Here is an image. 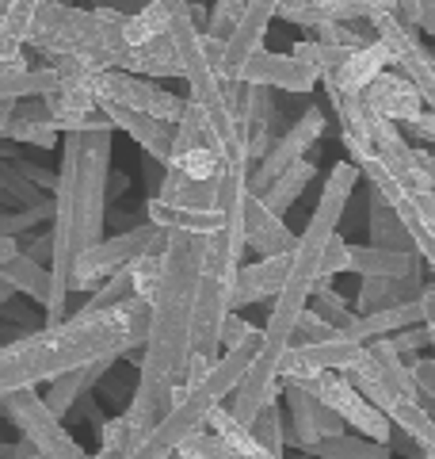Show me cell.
I'll list each match as a JSON object with an SVG mask.
<instances>
[{"instance_id":"cell-1","label":"cell","mask_w":435,"mask_h":459,"mask_svg":"<svg viewBox=\"0 0 435 459\" xmlns=\"http://www.w3.org/2000/svg\"><path fill=\"white\" fill-rule=\"evenodd\" d=\"M202 241L199 234L168 230L165 246V276L149 303V333L141 344V371L138 391L126 406L130 440L141 444L145 433L172 410L168 394L183 383L187 360H192V325H195V295H199V272H202Z\"/></svg>"},{"instance_id":"cell-2","label":"cell","mask_w":435,"mask_h":459,"mask_svg":"<svg viewBox=\"0 0 435 459\" xmlns=\"http://www.w3.org/2000/svg\"><path fill=\"white\" fill-rule=\"evenodd\" d=\"M149 303L123 299L107 310H77L38 333L0 344V398L23 386L50 383L96 360H134L149 333Z\"/></svg>"},{"instance_id":"cell-3","label":"cell","mask_w":435,"mask_h":459,"mask_svg":"<svg viewBox=\"0 0 435 459\" xmlns=\"http://www.w3.org/2000/svg\"><path fill=\"white\" fill-rule=\"evenodd\" d=\"M111 131L62 134V169L54 184V256H50V303L47 322L69 318V268L104 238L107 177H111Z\"/></svg>"},{"instance_id":"cell-4","label":"cell","mask_w":435,"mask_h":459,"mask_svg":"<svg viewBox=\"0 0 435 459\" xmlns=\"http://www.w3.org/2000/svg\"><path fill=\"white\" fill-rule=\"evenodd\" d=\"M347 211V199L344 195H332L321 192V204L313 207L306 230H302L298 246H294V264H290V276L283 283V291L275 295L271 314H268V325L260 329V352L249 368V376L241 379V386L234 391V406L229 413L241 421V425H252L256 413L279 402L283 394V360L290 352V337H294V325L302 318V310L310 307V295H313V283H317V268H321V253L328 246V238L337 234V226Z\"/></svg>"},{"instance_id":"cell-5","label":"cell","mask_w":435,"mask_h":459,"mask_svg":"<svg viewBox=\"0 0 435 459\" xmlns=\"http://www.w3.org/2000/svg\"><path fill=\"white\" fill-rule=\"evenodd\" d=\"M123 12L115 8H77L65 0H47L35 12L27 42L42 57H81L96 69H119L126 42H123Z\"/></svg>"},{"instance_id":"cell-6","label":"cell","mask_w":435,"mask_h":459,"mask_svg":"<svg viewBox=\"0 0 435 459\" xmlns=\"http://www.w3.org/2000/svg\"><path fill=\"white\" fill-rule=\"evenodd\" d=\"M260 341H264V337H260V329H252V333L244 337L241 344L218 352L210 376L202 379L195 391L180 402V406H172L165 418L157 421L149 433H145V440L130 448L126 459H172V455H176L180 440H183L187 433H195V429L207 425L210 410L222 406V398L234 394L237 386H241V379L249 376V368H252L256 352H260Z\"/></svg>"},{"instance_id":"cell-7","label":"cell","mask_w":435,"mask_h":459,"mask_svg":"<svg viewBox=\"0 0 435 459\" xmlns=\"http://www.w3.org/2000/svg\"><path fill=\"white\" fill-rule=\"evenodd\" d=\"M0 413L4 421H12L23 433V440L35 444V452L42 459H92L89 452L77 444V437L62 425V418L42 402V394L35 386H23V391H12L0 398Z\"/></svg>"},{"instance_id":"cell-8","label":"cell","mask_w":435,"mask_h":459,"mask_svg":"<svg viewBox=\"0 0 435 459\" xmlns=\"http://www.w3.org/2000/svg\"><path fill=\"white\" fill-rule=\"evenodd\" d=\"M165 238L168 234L161 226H153V222L134 226V230H126V234H115V238H99L96 246H89L77 261H72V268H69V295L72 291H96L111 272H119L130 261H138L141 253L165 246Z\"/></svg>"},{"instance_id":"cell-9","label":"cell","mask_w":435,"mask_h":459,"mask_svg":"<svg viewBox=\"0 0 435 459\" xmlns=\"http://www.w3.org/2000/svg\"><path fill=\"white\" fill-rule=\"evenodd\" d=\"M92 96H96V108H130V111L153 115V119H161L168 126H176L187 108V96L168 92L161 81L123 74V69H99L92 77Z\"/></svg>"},{"instance_id":"cell-10","label":"cell","mask_w":435,"mask_h":459,"mask_svg":"<svg viewBox=\"0 0 435 459\" xmlns=\"http://www.w3.org/2000/svg\"><path fill=\"white\" fill-rule=\"evenodd\" d=\"M290 383L302 386V391H310L317 402H325L352 433L379 440V444H389V437H394V421H389L382 410H374L352 383L344 376H337V371H321V376H313V379H290Z\"/></svg>"},{"instance_id":"cell-11","label":"cell","mask_w":435,"mask_h":459,"mask_svg":"<svg viewBox=\"0 0 435 459\" xmlns=\"http://www.w3.org/2000/svg\"><path fill=\"white\" fill-rule=\"evenodd\" d=\"M321 134H325V108L321 104H310L306 111L298 115V123L290 126L286 134L275 138L271 146H268V153L249 169V192L252 195H264L268 184L279 177V172H286L290 165H298L302 157H306L317 146V138H321Z\"/></svg>"},{"instance_id":"cell-12","label":"cell","mask_w":435,"mask_h":459,"mask_svg":"<svg viewBox=\"0 0 435 459\" xmlns=\"http://www.w3.org/2000/svg\"><path fill=\"white\" fill-rule=\"evenodd\" d=\"M165 169H180L183 177L192 180H218V169H222V146H218L214 126L207 123L192 100L183 108V119L176 123V138H172V157Z\"/></svg>"},{"instance_id":"cell-13","label":"cell","mask_w":435,"mask_h":459,"mask_svg":"<svg viewBox=\"0 0 435 459\" xmlns=\"http://www.w3.org/2000/svg\"><path fill=\"white\" fill-rule=\"evenodd\" d=\"M237 81H241V84H260V89H279V92H298V96H306V92L317 89L321 74H317L313 65L298 62V57H290V54L256 50L249 62L237 69Z\"/></svg>"},{"instance_id":"cell-14","label":"cell","mask_w":435,"mask_h":459,"mask_svg":"<svg viewBox=\"0 0 435 459\" xmlns=\"http://www.w3.org/2000/svg\"><path fill=\"white\" fill-rule=\"evenodd\" d=\"M275 12H279V0H244V16L222 47V74L218 77L237 81V69L249 62L256 50H264V39H268Z\"/></svg>"},{"instance_id":"cell-15","label":"cell","mask_w":435,"mask_h":459,"mask_svg":"<svg viewBox=\"0 0 435 459\" xmlns=\"http://www.w3.org/2000/svg\"><path fill=\"white\" fill-rule=\"evenodd\" d=\"M283 394H286V413H290V425L283 440L290 444V448H302V444H310L317 437H332V433H344V421L332 413L325 402H317L310 391H302V386L294 383H283Z\"/></svg>"},{"instance_id":"cell-16","label":"cell","mask_w":435,"mask_h":459,"mask_svg":"<svg viewBox=\"0 0 435 459\" xmlns=\"http://www.w3.org/2000/svg\"><path fill=\"white\" fill-rule=\"evenodd\" d=\"M362 356V344L359 341H347V337H332L321 344H306V349H290L279 379H313L321 371H347Z\"/></svg>"},{"instance_id":"cell-17","label":"cell","mask_w":435,"mask_h":459,"mask_svg":"<svg viewBox=\"0 0 435 459\" xmlns=\"http://www.w3.org/2000/svg\"><path fill=\"white\" fill-rule=\"evenodd\" d=\"M290 264H294V253H279V256H260L237 268V283H234V299H229V310H244L252 303H264L283 291V283L290 276Z\"/></svg>"},{"instance_id":"cell-18","label":"cell","mask_w":435,"mask_h":459,"mask_svg":"<svg viewBox=\"0 0 435 459\" xmlns=\"http://www.w3.org/2000/svg\"><path fill=\"white\" fill-rule=\"evenodd\" d=\"M362 104L397 126H409L416 115L424 111V100H420V92L413 89V81L401 77L397 69H386V74L374 77L367 89H362Z\"/></svg>"},{"instance_id":"cell-19","label":"cell","mask_w":435,"mask_h":459,"mask_svg":"<svg viewBox=\"0 0 435 459\" xmlns=\"http://www.w3.org/2000/svg\"><path fill=\"white\" fill-rule=\"evenodd\" d=\"M244 246L260 256H279V253H294L298 238L290 234L283 214L268 211L264 199L249 192V199H244Z\"/></svg>"},{"instance_id":"cell-20","label":"cell","mask_w":435,"mask_h":459,"mask_svg":"<svg viewBox=\"0 0 435 459\" xmlns=\"http://www.w3.org/2000/svg\"><path fill=\"white\" fill-rule=\"evenodd\" d=\"M107 115V123L115 131H123L126 138H134L138 146L145 150V157H153L157 165H168L172 157V138H176V126H168L153 115H141V111H130V108H99Z\"/></svg>"},{"instance_id":"cell-21","label":"cell","mask_w":435,"mask_h":459,"mask_svg":"<svg viewBox=\"0 0 435 459\" xmlns=\"http://www.w3.org/2000/svg\"><path fill=\"white\" fill-rule=\"evenodd\" d=\"M424 261H420L409 276H371L359 283L355 295V314H374L386 307H401V303H416L424 291Z\"/></svg>"},{"instance_id":"cell-22","label":"cell","mask_w":435,"mask_h":459,"mask_svg":"<svg viewBox=\"0 0 435 459\" xmlns=\"http://www.w3.org/2000/svg\"><path fill=\"white\" fill-rule=\"evenodd\" d=\"M389 69V54H386V47L379 39L371 42V47H362V50H355L347 62L337 69V74H321V81L325 84H332L337 92H347V96H362V89L379 77V74H386ZM317 81V84H321Z\"/></svg>"},{"instance_id":"cell-23","label":"cell","mask_w":435,"mask_h":459,"mask_svg":"<svg viewBox=\"0 0 435 459\" xmlns=\"http://www.w3.org/2000/svg\"><path fill=\"white\" fill-rule=\"evenodd\" d=\"M123 74H134V77H145V81H165V77H183L180 69V57H176V47L172 39L161 35V39H149L145 47H130L119 62Z\"/></svg>"},{"instance_id":"cell-24","label":"cell","mask_w":435,"mask_h":459,"mask_svg":"<svg viewBox=\"0 0 435 459\" xmlns=\"http://www.w3.org/2000/svg\"><path fill=\"white\" fill-rule=\"evenodd\" d=\"M111 364H119V360H96V364H81V368H72V371H65V376H57V379H50V386H47V394H42V402L57 413V418H65V413L77 406V402L92 391V386L99 383L111 371Z\"/></svg>"},{"instance_id":"cell-25","label":"cell","mask_w":435,"mask_h":459,"mask_svg":"<svg viewBox=\"0 0 435 459\" xmlns=\"http://www.w3.org/2000/svg\"><path fill=\"white\" fill-rule=\"evenodd\" d=\"M145 214L161 230H183V234H199V238H210L222 226V211L218 207H172V204H161L157 195H149Z\"/></svg>"},{"instance_id":"cell-26","label":"cell","mask_w":435,"mask_h":459,"mask_svg":"<svg viewBox=\"0 0 435 459\" xmlns=\"http://www.w3.org/2000/svg\"><path fill=\"white\" fill-rule=\"evenodd\" d=\"M294 452H306L313 459H394V448L389 444H379V440H367L344 429V433H332V437H317L310 444H302Z\"/></svg>"},{"instance_id":"cell-27","label":"cell","mask_w":435,"mask_h":459,"mask_svg":"<svg viewBox=\"0 0 435 459\" xmlns=\"http://www.w3.org/2000/svg\"><path fill=\"white\" fill-rule=\"evenodd\" d=\"M420 264L416 253H394V249H374V246H347V272L359 280L371 276H409Z\"/></svg>"},{"instance_id":"cell-28","label":"cell","mask_w":435,"mask_h":459,"mask_svg":"<svg viewBox=\"0 0 435 459\" xmlns=\"http://www.w3.org/2000/svg\"><path fill=\"white\" fill-rule=\"evenodd\" d=\"M367 234L371 241L367 246L374 249H394V253H416L413 249V238H409V230H405L401 222V214L386 204V199L371 188V211H367Z\"/></svg>"},{"instance_id":"cell-29","label":"cell","mask_w":435,"mask_h":459,"mask_svg":"<svg viewBox=\"0 0 435 459\" xmlns=\"http://www.w3.org/2000/svg\"><path fill=\"white\" fill-rule=\"evenodd\" d=\"M47 4V0H8V12L0 16V62L16 65L23 62L20 47H27V35H31L35 12Z\"/></svg>"},{"instance_id":"cell-30","label":"cell","mask_w":435,"mask_h":459,"mask_svg":"<svg viewBox=\"0 0 435 459\" xmlns=\"http://www.w3.org/2000/svg\"><path fill=\"white\" fill-rule=\"evenodd\" d=\"M161 204L172 207H214L218 204V180H192L180 169H165L161 188L153 192Z\"/></svg>"},{"instance_id":"cell-31","label":"cell","mask_w":435,"mask_h":459,"mask_svg":"<svg viewBox=\"0 0 435 459\" xmlns=\"http://www.w3.org/2000/svg\"><path fill=\"white\" fill-rule=\"evenodd\" d=\"M313 177H317V165L310 161V157H302L298 165H290L286 172H279V177L268 184V192L260 195V199H264V207H268V211L286 214V211L302 199V192H306L310 184H313Z\"/></svg>"},{"instance_id":"cell-32","label":"cell","mask_w":435,"mask_h":459,"mask_svg":"<svg viewBox=\"0 0 435 459\" xmlns=\"http://www.w3.org/2000/svg\"><path fill=\"white\" fill-rule=\"evenodd\" d=\"M0 280L23 291L27 299H35L38 307L50 303V264H38L27 253H16L12 261L0 264Z\"/></svg>"},{"instance_id":"cell-33","label":"cell","mask_w":435,"mask_h":459,"mask_svg":"<svg viewBox=\"0 0 435 459\" xmlns=\"http://www.w3.org/2000/svg\"><path fill=\"white\" fill-rule=\"evenodd\" d=\"M389 69H397L401 77H409L413 89L420 92V100H424V108L435 111V54L424 47V42H416V47L405 57H397Z\"/></svg>"},{"instance_id":"cell-34","label":"cell","mask_w":435,"mask_h":459,"mask_svg":"<svg viewBox=\"0 0 435 459\" xmlns=\"http://www.w3.org/2000/svg\"><path fill=\"white\" fill-rule=\"evenodd\" d=\"M168 35V12L161 8V0H145L138 12H130L123 20V42L130 47H145L149 39Z\"/></svg>"},{"instance_id":"cell-35","label":"cell","mask_w":435,"mask_h":459,"mask_svg":"<svg viewBox=\"0 0 435 459\" xmlns=\"http://www.w3.org/2000/svg\"><path fill=\"white\" fill-rule=\"evenodd\" d=\"M168 234V230H165ZM168 246V238H165ZM165 246H157L149 253H141L138 261H130V295L141 299V303H153L157 287H161V276H165Z\"/></svg>"},{"instance_id":"cell-36","label":"cell","mask_w":435,"mask_h":459,"mask_svg":"<svg viewBox=\"0 0 435 459\" xmlns=\"http://www.w3.org/2000/svg\"><path fill=\"white\" fill-rule=\"evenodd\" d=\"M352 54H355L352 47H332V42H321V39H298V42H290V57H298V62L313 65L317 74H337V69Z\"/></svg>"},{"instance_id":"cell-37","label":"cell","mask_w":435,"mask_h":459,"mask_svg":"<svg viewBox=\"0 0 435 459\" xmlns=\"http://www.w3.org/2000/svg\"><path fill=\"white\" fill-rule=\"evenodd\" d=\"M371 27H374V39H379L382 47H386V54H389V65H394L397 57H405V54H409L416 42H420L416 27H405V23L394 16V12H382V16H374Z\"/></svg>"},{"instance_id":"cell-38","label":"cell","mask_w":435,"mask_h":459,"mask_svg":"<svg viewBox=\"0 0 435 459\" xmlns=\"http://www.w3.org/2000/svg\"><path fill=\"white\" fill-rule=\"evenodd\" d=\"M249 429H252L256 444H260V448H264L271 459H286V440H283V433H286V413L279 410V402H271V406L260 410L256 421H252Z\"/></svg>"},{"instance_id":"cell-39","label":"cell","mask_w":435,"mask_h":459,"mask_svg":"<svg viewBox=\"0 0 435 459\" xmlns=\"http://www.w3.org/2000/svg\"><path fill=\"white\" fill-rule=\"evenodd\" d=\"M176 455L180 459H244L234 444H226L218 433H202V429H195V433H187L180 440Z\"/></svg>"},{"instance_id":"cell-40","label":"cell","mask_w":435,"mask_h":459,"mask_svg":"<svg viewBox=\"0 0 435 459\" xmlns=\"http://www.w3.org/2000/svg\"><path fill=\"white\" fill-rule=\"evenodd\" d=\"M130 448H134V440H130V425L126 418H111L107 425H99V452L92 459H126Z\"/></svg>"},{"instance_id":"cell-41","label":"cell","mask_w":435,"mask_h":459,"mask_svg":"<svg viewBox=\"0 0 435 459\" xmlns=\"http://www.w3.org/2000/svg\"><path fill=\"white\" fill-rule=\"evenodd\" d=\"M241 16H244V0H214V8H207V31L210 39H229L234 35V27L241 23Z\"/></svg>"},{"instance_id":"cell-42","label":"cell","mask_w":435,"mask_h":459,"mask_svg":"<svg viewBox=\"0 0 435 459\" xmlns=\"http://www.w3.org/2000/svg\"><path fill=\"white\" fill-rule=\"evenodd\" d=\"M123 299H130V264L119 268V272H111V276L96 287L92 299H89V303H84L81 310H107V307H115V303H123Z\"/></svg>"},{"instance_id":"cell-43","label":"cell","mask_w":435,"mask_h":459,"mask_svg":"<svg viewBox=\"0 0 435 459\" xmlns=\"http://www.w3.org/2000/svg\"><path fill=\"white\" fill-rule=\"evenodd\" d=\"M4 138L12 142H27V146H38V150H54L57 142H62V134L54 131L50 123H31V119H12Z\"/></svg>"},{"instance_id":"cell-44","label":"cell","mask_w":435,"mask_h":459,"mask_svg":"<svg viewBox=\"0 0 435 459\" xmlns=\"http://www.w3.org/2000/svg\"><path fill=\"white\" fill-rule=\"evenodd\" d=\"M332 337H340V333L306 307L302 310V318H298V325H294V337H290V349H306V344H321V341H332Z\"/></svg>"},{"instance_id":"cell-45","label":"cell","mask_w":435,"mask_h":459,"mask_svg":"<svg viewBox=\"0 0 435 459\" xmlns=\"http://www.w3.org/2000/svg\"><path fill=\"white\" fill-rule=\"evenodd\" d=\"M389 344L397 349V356L405 364H413L416 356L428 352V329L424 325H409V329H397V333H389Z\"/></svg>"},{"instance_id":"cell-46","label":"cell","mask_w":435,"mask_h":459,"mask_svg":"<svg viewBox=\"0 0 435 459\" xmlns=\"http://www.w3.org/2000/svg\"><path fill=\"white\" fill-rule=\"evenodd\" d=\"M340 272H347V241L340 234H332L328 238V246L321 253V268H317V280H328L332 276H340Z\"/></svg>"},{"instance_id":"cell-47","label":"cell","mask_w":435,"mask_h":459,"mask_svg":"<svg viewBox=\"0 0 435 459\" xmlns=\"http://www.w3.org/2000/svg\"><path fill=\"white\" fill-rule=\"evenodd\" d=\"M252 322H244L241 318V310H229L226 314V322H222V333H218V344H222V349H234V344H241L244 337L252 333Z\"/></svg>"},{"instance_id":"cell-48","label":"cell","mask_w":435,"mask_h":459,"mask_svg":"<svg viewBox=\"0 0 435 459\" xmlns=\"http://www.w3.org/2000/svg\"><path fill=\"white\" fill-rule=\"evenodd\" d=\"M420 314H424V329H428V352L435 360V280H428L424 291H420Z\"/></svg>"},{"instance_id":"cell-49","label":"cell","mask_w":435,"mask_h":459,"mask_svg":"<svg viewBox=\"0 0 435 459\" xmlns=\"http://www.w3.org/2000/svg\"><path fill=\"white\" fill-rule=\"evenodd\" d=\"M218 356H202V352H192V360H187V371H183V386L187 391H195V386L210 376V368H214Z\"/></svg>"},{"instance_id":"cell-50","label":"cell","mask_w":435,"mask_h":459,"mask_svg":"<svg viewBox=\"0 0 435 459\" xmlns=\"http://www.w3.org/2000/svg\"><path fill=\"white\" fill-rule=\"evenodd\" d=\"M409 131H413L420 142H428V146H435V111H428V108H424V111H420L416 119L409 123Z\"/></svg>"},{"instance_id":"cell-51","label":"cell","mask_w":435,"mask_h":459,"mask_svg":"<svg viewBox=\"0 0 435 459\" xmlns=\"http://www.w3.org/2000/svg\"><path fill=\"white\" fill-rule=\"evenodd\" d=\"M416 27L424 31L431 42H435V0H420V16H416Z\"/></svg>"},{"instance_id":"cell-52","label":"cell","mask_w":435,"mask_h":459,"mask_svg":"<svg viewBox=\"0 0 435 459\" xmlns=\"http://www.w3.org/2000/svg\"><path fill=\"white\" fill-rule=\"evenodd\" d=\"M27 256H31V261H47L50 264V256H54V241H50V234L47 238H35V246H31V253H27Z\"/></svg>"},{"instance_id":"cell-53","label":"cell","mask_w":435,"mask_h":459,"mask_svg":"<svg viewBox=\"0 0 435 459\" xmlns=\"http://www.w3.org/2000/svg\"><path fill=\"white\" fill-rule=\"evenodd\" d=\"M145 4V0H99L96 8H115V12H123V16H130V12H138Z\"/></svg>"},{"instance_id":"cell-54","label":"cell","mask_w":435,"mask_h":459,"mask_svg":"<svg viewBox=\"0 0 435 459\" xmlns=\"http://www.w3.org/2000/svg\"><path fill=\"white\" fill-rule=\"evenodd\" d=\"M16 253H20L16 238H4V234H0V264H4V261H12V256H16Z\"/></svg>"},{"instance_id":"cell-55","label":"cell","mask_w":435,"mask_h":459,"mask_svg":"<svg viewBox=\"0 0 435 459\" xmlns=\"http://www.w3.org/2000/svg\"><path fill=\"white\" fill-rule=\"evenodd\" d=\"M12 108H16V100H0V138H4L8 123H12Z\"/></svg>"},{"instance_id":"cell-56","label":"cell","mask_w":435,"mask_h":459,"mask_svg":"<svg viewBox=\"0 0 435 459\" xmlns=\"http://www.w3.org/2000/svg\"><path fill=\"white\" fill-rule=\"evenodd\" d=\"M8 459H42V455L35 452V444H31V440H23V444H20V448H16V452H12Z\"/></svg>"},{"instance_id":"cell-57","label":"cell","mask_w":435,"mask_h":459,"mask_svg":"<svg viewBox=\"0 0 435 459\" xmlns=\"http://www.w3.org/2000/svg\"><path fill=\"white\" fill-rule=\"evenodd\" d=\"M12 295H16V287H12V283H4V280H0V310H4V303H8V299Z\"/></svg>"},{"instance_id":"cell-58","label":"cell","mask_w":435,"mask_h":459,"mask_svg":"<svg viewBox=\"0 0 435 459\" xmlns=\"http://www.w3.org/2000/svg\"><path fill=\"white\" fill-rule=\"evenodd\" d=\"M4 12H8V0H0V16H4Z\"/></svg>"},{"instance_id":"cell-59","label":"cell","mask_w":435,"mask_h":459,"mask_svg":"<svg viewBox=\"0 0 435 459\" xmlns=\"http://www.w3.org/2000/svg\"><path fill=\"white\" fill-rule=\"evenodd\" d=\"M294 459H313V455H306V452H298V455H294Z\"/></svg>"},{"instance_id":"cell-60","label":"cell","mask_w":435,"mask_h":459,"mask_svg":"<svg viewBox=\"0 0 435 459\" xmlns=\"http://www.w3.org/2000/svg\"><path fill=\"white\" fill-rule=\"evenodd\" d=\"M0 65H8V62H0Z\"/></svg>"}]
</instances>
